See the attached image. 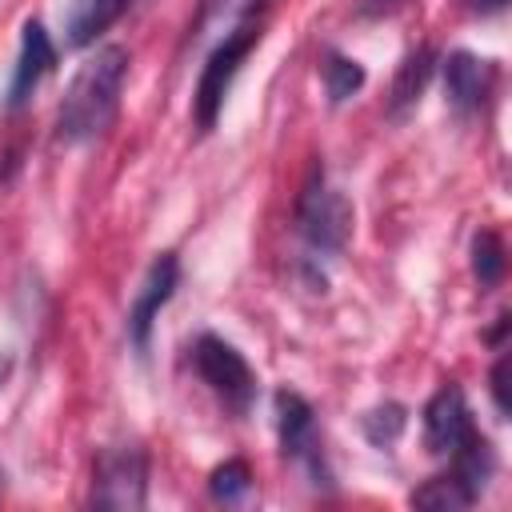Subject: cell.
<instances>
[{"label":"cell","mask_w":512,"mask_h":512,"mask_svg":"<svg viewBox=\"0 0 512 512\" xmlns=\"http://www.w3.org/2000/svg\"><path fill=\"white\" fill-rule=\"evenodd\" d=\"M124 80H128V48H120V44L96 48L76 68L72 84L64 88V100H60V112H56L60 140L84 144V140L104 136L116 120Z\"/></svg>","instance_id":"6da1fadb"},{"label":"cell","mask_w":512,"mask_h":512,"mask_svg":"<svg viewBox=\"0 0 512 512\" xmlns=\"http://www.w3.org/2000/svg\"><path fill=\"white\" fill-rule=\"evenodd\" d=\"M296 228L316 252H340L352 236V204L340 188L324 180V168L316 164L296 196Z\"/></svg>","instance_id":"7a4b0ae2"},{"label":"cell","mask_w":512,"mask_h":512,"mask_svg":"<svg viewBox=\"0 0 512 512\" xmlns=\"http://www.w3.org/2000/svg\"><path fill=\"white\" fill-rule=\"evenodd\" d=\"M256 44H260V24H244L232 36H224V40L212 44V52H208V60L200 68V80H196V96H192V116H196V128L200 132L216 128L220 108L228 100V88H232L240 64L248 60V52Z\"/></svg>","instance_id":"3957f363"},{"label":"cell","mask_w":512,"mask_h":512,"mask_svg":"<svg viewBox=\"0 0 512 512\" xmlns=\"http://www.w3.org/2000/svg\"><path fill=\"white\" fill-rule=\"evenodd\" d=\"M192 360H196V372L200 380L220 396L224 408H232L236 416H244L256 400V372L248 368V360L216 332H204L192 348Z\"/></svg>","instance_id":"277c9868"},{"label":"cell","mask_w":512,"mask_h":512,"mask_svg":"<svg viewBox=\"0 0 512 512\" xmlns=\"http://www.w3.org/2000/svg\"><path fill=\"white\" fill-rule=\"evenodd\" d=\"M276 432H280V452L292 464H300L316 488H332V472L324 464V444L316 432V412L300 392L288 388L276 392Z\"/></svg>","instance_id":"5b68a950"},{"label":"cell","mask_w":512,"mask_h":512,"mask_svg":"<svg viewBox=\"0 0 512 512\" xmlns=\"http://www.w3.org/2000/svg\"><path fill=\"white\" fill-rule=\"evenodd\" d=\"M144 500H148V456L132 444L104 448L92 468V504L136 512L144 508Z\"/></svg>","instance_id":"8992f818"},{"label":"cell","mask_w":512,"mask_h":512,"mask_svg":"<svg viewBox=\"0 0 512 512\" xmlns=\"http://www.w3.org/2000/svg\"><path fill=\"white\" fill-rule=\"evenodd\" d=\"M176 284H180V260H176V252H160L148 264V272H144V280H140V288H136V296L128 304V340H132V348L140 356L148 352L152 324H156L160 308L172 300Z\"/></svg>","instance_id":"52a82bcc"},{"label":"cell","mask_w":512,"mask_h":512,"mask_svg":"<svg viewBox=\"0 0 512 512\" xmlns=\"http://www.w3.org/2000/svg\"><path fill=\"white\" fill-rule=\"evenodd\" d=\"M472 428V416H468V400L456 384H444L432 392V400L424 404V448L432 456H448L464 432Z\"/></svg>","instance_id":"ba28073f"},{"label":"cell","mask_w":512,"mask_h":512,"mask_svg":"<svg viewBox=\"0 0 512 512\" xmlns=\"http://www.w3.org/2000/svg\"><path fill=\"white\" fill-rule=\"evenodd\" d=\"M56 64V48L44 32L40 20H24L20 28V56H16V68H12V84H8V108H24L28 96L40 88V80L52 72Z\"/></svg>","instance_id":"9c48e42d"},{"label":"cell","mask_w":512,"mask_h":512,"mask_svg":"<svg viewBox=\"0 0 512 512\" xmlns=\"http://www.w3.org/2000/svg\"><path fill=\"white\" fill-rule=\"evenodd\" d=\"M492 88V64L480 60L476 52H448L444 56V104L456 112V116H472L484 96Z\"/></svg>","instance_id":"30bf717a"},{"label":"cell","mask_w":512,"mask_h":512,"mask_svg":"<svg viewBox=\"0 0 512 512\" xmlns=\"http://www.w3.org/2000/svg\"><path fill=\"white\" fill-rule=\"evenodd\" d=\"M268 0H200V12L192 20V44H216L232 36L236 28L252 24V16Z\"/></svg>","instance_id":"8fae6325"},{"label":"cell","mask_w":512,"mask_h":512,"mask_svg":"<svg viewBox=\"0 0 512 512\" xmlns=\"http://www.w3.org/2000/svg\"><path fill=\"white\" fill-rule=\"evenodd\" d=\"M452 456V476L472 492V496H480L484 492V484L492 480V472H496V456H492V444H488V436L484 432H476V424L464 432V440L448 452Z\"/></svg>","instance_id":"7c38bea8"},{"label":"cell","mask_w":512,"mask_h":512,"mask_svg":"<svg viewBox=\"0 0 512 512\" xmlns=\"http://www.w3.org/2000/svg\"><path fill=\"white\" fill-rule=\"evenodd\" d=\"M432 68H436V52H432L428 44H420L416 52H408V56L400 60L396 80H392V96H388V116H404V112L420 100V92H424Z\"/></svg>","instance_id":"4fadbf2b"},{"label":"cell","mask_w":512,"mask_h":512,"mask_svg":"<svg viewBox=\"0 0 512 512\" xmlns=\"http://www.w3.org/2000/svg\"><path fill=\"white\" fill-rule=\"evenodd\" d=\"M124 4H128V0H68V12H64L68 44H72V48L92 44V40L124 12Z\"/></svg>","instance_id":"5bb4252c"},{"label":"cell","mask_w":512,"mask_h":512,"mask_svg":"<svg viewBox=\"0 0 512 512\" xmlns=\"http://www.w3.org/2000/svg\"><path fill=\"white\" fill-rule=\"evenodd\" d=\"M408 500H412V508H428V512H460V508H468L476 496H472L452 472H444V476L424 480Z\"/></svg>","instance_id":"9a60e30c"},{"label":"cell","mask_w":512,"mask_h":512,"mask_svg":"<svg viewBox=\"0 0 512 512\" xmlns=\"http://www.w3.org/2000/svg\"><path fill=\"white\" fill-rule=\"evenodd\" d=\"M324 92L332 104H344L348 96H356L364 88V68L360 60L344 56V52H324Z\"/></svg>","instance_id":"2e32d148"},{"label":"cell","mask_w":512,"mask_h":512,"mask_svg":"<svg viewBox=\"0 0 512 512\" xmlns=\"http://www.w3.org/2000/svg\"><path fill=\"white\" fill-rule=\"evenodd\" d=\"M472 276L480 288H496L504 276V244L492 228H480L472 236Z\"/></svg>","instance_id":"e0dca14e"},{"label":"cell","mask_w":512,"mask_h":512,"mask_svg":"<svg viewBox=\"0 0 512 512\" xmlns=\"http://www.w3.org/2000/svg\"><path fill=\"white\" fill-rule=\"evenodd\" d=\"M208 492H212V500H220V504H240V500L252 492V468H248L244 460H224V464H216L212 476H208Z\"/></svg>","instance_id":"ac0fdd59"},{"label":"cell","mask_w":512,"mask_h":512,"mask_svg":"<svg viewBox=\"0 0 512 512\" xmlns=\"http://www.w3.org/2000/svg\"><path fill=\"white\" fill-rule=\"evenodd\" d=\"M404 424H408V412L400 408V404H376L372 412H364V420H360V428H364V436L376 444V448H388V444H396L400 440V432H404Z\"/></svg>","instance_id":"d6986e66"},{"label":"cell","mask_w":512,"mask_h":512,"mask_svg":"<svg viewBox=\"0 0 512 512\" xmlns=\"http://www.w3.org/2000/svg\"><path fill=\"white\" fill-rule=\"evenodd\" d=\"M488 384H492V404H496V412L508 416V412H512V400H508V356H500V360L492 364Z\"/></svg>","instance_id":"ffe728a7"},{"label":"cell","mask_w":512,"mask_h":512,"mask_svg":"<svg viewBox=\"0 0 512 512\" xmlns=\"http://www.w3.org/2000/svg\"><path fill=\"white\" fill-rule=\"evenodd\" d=\"M468 4H472V12H480V16H496V12L508 8V0H468Z\"/></svg>","instance_id":"44dd1931"},{"label":"cell","mask_w":512,"mask_h":512,"mask_svg":"<svg viewBox=\"0 0 512 512\" xmlns=\"http://www.w3.org/2000/svg\"><path fill=\"white\" fill-rule=\"evenodd\" d=\"M372 8H392V4H404V0H368Z\"/></svg>","instance_id":"7402d4cb"},{"label":"cell","mask_w":512,"mask_h":512,"mask_svg":"<svg viewBox=\"0 0 512 512\" xmlns=\"http://www.w3.org/2000/svg\"><path fill=\"white\" fill-rule=\"evenodd\" d=\"M4 372H8V360H4V356H0V380H4Z\"/></svg>","instance_id":"603a6c76"}]
</instances>
